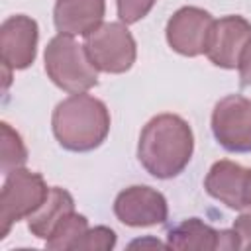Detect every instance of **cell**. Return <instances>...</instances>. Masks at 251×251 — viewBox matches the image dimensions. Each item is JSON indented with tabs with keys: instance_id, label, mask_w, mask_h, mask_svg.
Instances as JSON below:
<instances>
[{
	"instance_id": "obj_16",
	"label": "cell",
	"mask_w": 251,
	"mask_h": 251,
	"mask_svg": "<svg viewBox=\"0 0 251 251\" xmlns=\"http://www.w3.org/2000/svg\"><path fill=\"white\" fill-rule=\"evenodd\" d=\"M2 129V173L4 176L14 169H20L27 161V149L22 135L6 122L0 124Z\"/></svg>"
},
{
	"instance_id": "obj_4",
	"label": "cell",
	"mask_w": 251,
	"mask_h": 251,
	"mask_svg": "<svg viewBox=\"0 0 251 251\" xmlns=\"http://www.w3.org/2000/svg\"><path fill=\"white\" fill-rule=\"evenodd\" d=\"M49 186L39 173L24 167L6 175L0 190V239H4L12 226L27 220L49 196Z\"/></svg>"
},
{
	"instance_id": "obj_1",
	"label": "cell",
	"mask_w": 251,
	"mask_h": 251,
	"mask_svg": "<svg viewBox=\"0 0 251 251\" xmlns=\"http://www.w3.org/2000/svg\"><path fill=\"white\" fill-rule=\"evenodd\" d=\"M194 151V135L188 122L176 114L151 118L137 141V159L155 178L167 180L184 171Z\"/></svg>"
},
{
	"instance_id": "obj_18",
	"label": "cell",
	"mask_w": 251,
	"mask_h": 251,
	"mask_svg": "<svg viewBox=\"0 0 251 251\" xmlns=\"http://www.w3.org/2000/svg\"><path fill=\"white\" fill-rule=\"evenodd\" d=\"M155 2L157 0H116L118 18L126 25L135 24V22L143 20L151 12V8L155 6Z\"/></svg>"
},
{
	"instance_id": "obj_13",
	"label": "cell",
	"mask_w": 251,
	"mask_h": 251,
	"mask_svg": "<svg viewBox=\"0 0 251 251\" xmlns=\"http://www.w3.org/2000/svg\"><path fill=\"white\" fill-rule=\"evenodd\" d=\"M106 14V0H57L53 8V22L63 35L86 37L102 25Z\"/></svg>"
},
{
	"instance_id": "obj_20",
	"label": "cell",
	"mask_w": 251,
	"mask_h": 251,
	"mask_svg": "<svg viewBox=\"0 0 251 251\" xmlns=\"http://www.w3.org/2000/svg\"><path fill=\"white\" fill-rule=\"evenodd\" d=\"M237 71H239V82L243 86H249L251 84V41L243 49V55H241L239 65H237Z\"/></svg>"
},
{
	"instance_id": "obj_5",
	"label": "cell",
	"mask_w": 251,
	"mask_h": 251,
	"mask_svg": "<svg viewBox=\"0 0 251 251\" xmlns=\"http://www.w3.org/2000/svg\"><path fill=\"white\" fill-rule=\"evenodd\" d=\"M84 49L92 65L110 75L129 71L137 57V45L131 31L122 22H104L84 37Z\"/></svg>"
},
{
	"instance_id": "obj_6",
	"label": "cell",
	"mask_w": 251,
	"mask_h": 251,
	"mask_svg": "<svg viewBox=\"0 0 251 251\" xmlns=\"http://www.w3.org/2000/svg\"><path fill=\"white\" fill-rule=\"evenodd\" d=\"M212 133L229 153H251V100L229 94L212 110Z\"/></svg>"
},
{
	"instance_id": "obj_3",
	"label": "cell",
	"mask_w": 251,
	"mask_h": 251,
	"mask_svg": "<svg viewBox=\"0 0 251 251\" xmlns=\"http://www.w3.org/2000/svg\"><path fill=\"white\" fill-rule=\"evenodd\" d=\"M45 73L55 86L69 94L86 92L98 84V69L92 65L84 45L73 35L57 33L45 47Z\"/></svg>"
},
{
	"instance_id": "obj_2",
	"label": "cell",
	"mask_w": 251,
	"mask_h": 251,
	"mask_svg": "<svg viewBox=\"0 0 251 251\" xmlns=\"http://www.w3.org/2000/svg\"><path fill=\"white\" fill-rule=\"evenodd\" d=\"M53 135L67 151L86 153L104 143L110 131V112L106 104L86 92L61 100L51 116Z\"/></svg>"
},
{
	"instance_id": "obj_11",
	"label": "cell",
	"mask_w": 251,
	"mask_h": 251,
	"mask_svg": "<svg viewBox=\"0 0 251 251\" xmlns=\"http://www.w3.org/2000/svg\"><path fill=\"white\" fill-rule=\"evenodd\" d=\"M167 247L173 249H198V251H218V249H237V237L233 229H214L200 218H188L175 226L167 235Z\"/></svg>"
},
{
	"instance_id": "obj_21",
	"label": "cell",
	"mask_w": 251,
	"mask_h": 251,
	"mask_svg": "<svg viewBox=\"0 0 251 251\" xmlns=\"http://www.w3.org/2000/svg\"><path fill=\"white\" fill-rule=\"evenodd\" d=\"M245 206L247 210H251V169L247 173V188H245Z\"/></svg>"
},
{
	"instance_id": "obj_7",
	"label": "cell",
	"mask_w": 251,
	"mask_h": 251,
	"mask_svg": "<svg viewBox=\"0 0 251 251\" xmlns=\"http://www.w3.org/2000/svg\"><path fill=\"white\" fill-rule=\"evenodd\" d=\"M116 218L129 227H149L161 226L169 218L167 198L145 184H135L124 188L114 200Z\"/></svg>"
},
{
	"instance_id": "obj_14",
	"label": "cell",
	"mask_w": 251,
	"mask_h": 251,
	"mask_svg": "<svg viewBox=\"0 0 251 251\" xmlns=\"http://www.w3.org/2000/svg\"><path fill=\"white\" fill-rule=\"evenodd\" d=\"M71 212H75V198L71 192L61 186H51L47 200L27 218V229L35 237L47 241L59 222Z\"/></svg>"
},
{
	"instance_id": "obj_9",
	"label": "cell",
	"mask_w": 251,
	"mask_h": 251,
	"mask_svg": "<svg viewBox=\"0 0 251 251\" xmlns=\"http://www.w3.org/2000/svg\"><path fill=\"white\" fill-rule=\"evenodd\" d=\"M251 41V22L243 16H224L214 20L204 55L212 65L222 69H237L243 49Z\"/></svg>"
},
{
	"instance_id": "obj_15",
	"label": "cell",
	"mask_w": 251,
	"mask_h": 251,
	"mask_svg": "<svg viewBox=\"0 0 251 251\" xmlns=\"http://www.w3.org/2000/svg\"><path fill=\"white\" fill-rule=\"evenodd\" d=\"M86 229H88L86 216L76 214V212H71L53 229V233L45 241V247L47 249H53V251H67V249H73L75 251L76 243L86 233Z\"/></svg>"
},
{
	"instance_id": "obj_19",
	"label": "cell",
	"mask_w": 251,
	"mask_h": 251,
	"mask_svg": "<svg viewBox=\"0 0 251 251\" xmlns=\"http://www.w3.org/2000/svg\"><path fill=\"white\" fill-rule=\"evenodd\" d=\"M237 237V249L251 251V210L239 214L231 226Z\"/></svg>"
},
{
	"instance_id": "obj_8",
	"label": "cell",
	"mask_w": 251,
	"mask_h": 251,
	"mask_svg": "<svg viewBox=\"0 0 251 251\" xmlns=\"http://www.w3.org/2000/svg\"><path fill=\"white\" fill-rule=\"evenodd\" d=\"M212 24L214 18L210 12L198 6H182L167 22V43L178 55L198 57L206 51Z\"/></svg>"
},
{
	"instance_id": "obj_12",
	"label": "cell",
	"mask_w": 251,
	"mask_h": 251,
	"mask_svg": "<svg viewBox=\"0 0 251 251\" xmlns=\"http://www.w3.org/2000/svg\"><path fill=\"white\" fill-rule=\"evenodd\" d=\"M247 173H249V169H245L239 163H233L229 159L216 161L204 178V188L212 198L220 200L227 208L239 210V212L247 210V206H245Z\"/></svg>"
},
{
	"instance_id": "obj_17",
	"label": "cell",
	"mask_w": 251,
	"mask_h": 251,
	"mask_svg": "<svg viewBox=\"0 0 251 251\" xmlns=\"http://www.w3.org/2000/svg\"><path fill=\"white\" fill-rule=\"evenodd\" d=\"M116 231L106 226L88 227L86 233L76 243L75 251H110L116 247Z\"/></svg>"
},
{
	"instance_id": "obj_10",
	"label": "cell",
	"mask_w": 251,
	"mask_h": 251,
	"mask_svg": "<svg viewBox=\"0 0 251 251\" xmlns=\"http://www.w3.org/2000/svg\"><path fill=\"white\" fill-rule=\"evenodd\" d=\"M39 27L25 14L10 16L0 25V55L2 65L12 71L27 69L37 55Z\"/></svg>"
}]
</instances>
